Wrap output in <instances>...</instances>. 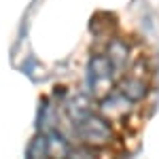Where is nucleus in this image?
I'll use <instances>...</instances> for the list:
<instances>
[{
    "instance_id": "nucleus-2",
    "label": "nucleus",
    "mask_w": 159,
    "mask_h": 159,
    "mask_svg": "<svg viewBox=\"0 0 159 159\" xmlns=\"http://www.w3.org/2000/svg\"><path fill=\"white\" fill-rule=\"evenodd\" d=\"M72 129L85 148H104L112 140L110 121L106 117H102L100 112H93V110L89 115H85Z\"/></svg>"
},
{
    "instance_id": "nucleus-4",
    "label": "nucleus",
    "mask_w": 159,
    "mask_h": 159,
    "mask_svg": "<svg viewBox=\"0 0 159 159\" xmlns=\"http://www.w3.org/2000/svg\"><path fill=\"white\" fill-rule=\"evenodd\" d=\"M132 104H134V102H129L123 93H117V91H115V93L108 96L104 102H100V115L106 117L110 123L112 121H121V119L127 117Z\"/></svg>"
},
{
    "instance_id": "nucleus-6",
    "label": "nucleus",
    "mask_w": 159,
    "mask_h": 159,
    "mask_svg": "<svg viewBox=\"0 0 159 159\" xmlns=\"http://www.w3.org/2000/svg\"><path fill=\"white\" fill-rule=\"evenodd\" d=\"M72 155V147L60 132H47V157H68Z\"/></svg>"
},
{
    "instance_id": "nucleus-7",
    "label": "nucleus",
    "mask_w": 159,
    "mask_h": 159,
    "mask_svg": "<svg viewBox=\"0 0 159 159\" xmlns=\"http://www.w3.org/2000/svg\"><path fill=\"white\" fill-rule=\"evenodd\" d=\"M28 157H47V134H38L30 147H28Z\"/></svg>"
},
{
    "instance_id": "nucleus-3",
    "label": "nucleus",
    "mask_w": 159,
    "mask_h": 159,
    "mask_svg": "<svg viewBox=\"0 0 159 159\" xmlns=\"http://www.w3.org/2000/svg\"><path fill=\"white\" fill-rule=\"evenodd\" d=\"M117 89H119V93H123L134 104L147 98L148 89H151V70H148L147 60L140 57L132 66H127L119 79V83H117Z\"/></svg>"
},
{
    "instance_id": "nucleus-1",
    "label": "nucleus",
    "mask_w": 159,
    "mask_h": 159,
    "mask_svg": "<svg viewBox=\"0 0 159 159\" xmlns=\"http://www.w3.org/2000/svg\"><path fill=\"white\" fill-rule=\"evenodd\" d=\"M117 83H119V72L112 66L106 53H96L87 61V96L91 102H104V100L112 96L117 91Z\"/></svg>"
},
{
    "instance_id": "nucleus-5",
    "label": "nucleus",
    "mask_w": 159,
    "mask_h": 159,
    "mask_svg": "<svg viewBox=\"0 0 159 159\" xmlns=\"http://www.w3.org/2000/svg\"><path fill=\"white\" fill-rule=\"evenodd\" d=\"M106 55H108V60L112 61V66L117 68L119 74H123L125 68L129 66V45L123 43V40H119V38H110L108 40Z\"/></svg>"
}]
</instances>
